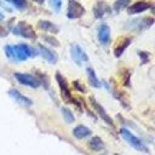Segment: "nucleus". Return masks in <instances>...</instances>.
Listing matches in <instances>:
<instances>
[{"label": "nucleus", "instance_id": "cd10ccee", "mask_svg": "<svg viewBox=\"0 0 155 155\" xmlns=\"http://www.w3.org/2000/svg\"><path fill=\"white\" fill-rule=\"evenodd\" d=\"M35 2H39V4H42L44 2V0H34Z\"/></svg>", "mask_w": 155, "mask_h": 155}, {"label": "nucleus", "instance_id": "dca6fc26", "mask_svg": "<svg viewBox=\"0 0 155 155\" xmlns=\"http://www.w3.org/2000/svg\"><path fill=\"white\" fill-rule=\"evenodd\" d=\"M91 134V130L84 125H78L74 130H73V136L78 139H84L86 137H88Z\"/></svg>", "mask_w": 155, "mask_h": 155}, {"label": "nucleus", "instance_id": "ddd939ff", "mask_svg": "<svg viewBox=\"0 0 155 155\" xmlns=\"http://www.w3.org/2000/svg\"><path fill=\"white\" fill-rule=\"evenodd\" d=\"M109 12V6L104 1H98L93 6V15L96 18H102L105 13Z\"/></svg>", "mask_w": 155, "mask_h": 155}, {"label": "nucleus", "instance_id": "9b49d317", "mask_svg": "<svg viewBox=\"0 0 155 155\" xmlns=\"http://www.w3.org/2000/svg\"><path fill=\"white\" fill-rule=\"evenodd\" d=\"M8 96L12 98V99H15L18 104H21V105H23V107H30L31 104H33V101L29 98V97H25L24 94H22L18 90H16V88H11V90H8Z\"/></svg>", "mask_w": 155, "mask_h": 155}, {"label": "nucleus", "instance_id": "393cba45", "mask_svg": "<svg viewBox=\"0 0 155 155\" xmlns=\"http://www.w3.org/2000/svg\"><path fill=\"white\" fill-rule=\"evenodd\" d=\"M138 56L142 58V64L149 62V53H148V52H143V51H140V52H138Z\"/></svg>", "mask_w": 155, "mask_h": 155}, {"label": "nucleus", "instance_id": "4468645a", "mask_svg": "<svg viewBox=\"0 0 155 155\" xmlns=\"http://www.w3.org/2000/svg\"><path fill=\"white\" fill-rule=\"evenodd\" d=\"M131 38H122L117 44H116V46H115V48H114V54H115V57H120L122 53H124V51L128 47V45L131 44Z\"/></svg>", "mask_w": 155, "mask_h": 155}, {"label": "nucleus", "instance_id": "4be33fe9", "mask_svg": "<svg viewBox=\"0 0 155 155\" xmlns=\"http://www.w3.org/2000/svg\"><path fill=\"white\" fill-rule=\"evenodd\" d=\"M6 1L10 2V4H12L18 10H23V8L27 7V1L25 0H6Z\"/></svg>", "mask_w": 155, "mask_h": 155}, {"label": "nucleus", "instance_id": "f3484780", "mask_svg": "<svg viewBox=\"0 0 155 155\" xmlns=\"http://www.w3.org/2000/svg\"><path fill=\"white\" fill-rule=\"evenodd\" d=\"M86 74H87V78H88V82L91 84L92 87H96V88L101 87V81L98 80V78H97V75H96V73H94L92 67H87L86 68Z\"/></svg>", "mask_w": 155, "mask_h": 155}, {"label": "nucleus", "instance_id": "c756f323", "mask_svg": "<svg viewBox=\"0 0 155 155\" xmlns=\"http://www.w3.org/2000/svg\"><path fill=\"white\" fill-rule=\"evenodd\" d=\"M114 155H120V154H114Z\"/></svg>", "mask_w": 155, "mask_h": 155}, {"label": "nucleus", "instance_id": "b1692460", "mask_svg": "<svg viewBox=\"0 0 155 155\" xmlns=\"http://www.w3.org/2000/svg\"><path fill=\"white\" fill-rule=\"evenodd\" d=\"M44 40L46 41V42H48L50 45H52V46H59V42L54 39V38H52V36H44Z\"/></svg>", "mask_w": 155, "mask_h": 155}, {"label": "nucleus", "instance_id": "aec40b11", "mask_svg": "<svg viewBox=\"0 0 155 155\" xmlns=\"http://www.w3.org/2000/svg\"><path fill=\"white\" fill-rule=\"evenodd\" d=\"M62 115H63L64 120H65L68 124H71V122H74V120H75V117H74L73 113H71L68 108H65V107H63V108H62Z\"/></svg>", "mask_w": 155, "mask_h": 155}, {"label": "nucleus", "instance_id": "5701e85b", "mask_svg": "<svg viewBox=\"0 0 155 155\" xmlns=\"http://www.w3.org/2000/svg\"><path fill=\"white\" fill-rule=\"evenodd\" d=\"M50 4H51L52 8H53L56 12H59V11H61V7H62V0H50Z\"/></svg>", "mask_w": 155, "mask_h": 155}, {"label": "nucleus", "instance_id": "9d476101", "mask_svg": "<svg viewBox=\"0 0 155 155\" xmlns=\"http://www.w3.org/2000/svg\"><path fill=\"white\" fill-rule=\"evenodd\" d=\"M97 36H98L99 42L103 46L109 45V42H110V28H109V25L107 23L99 24L98 30H97Z\"/></svg>", "mask_w": 155, "mask_h": 155}, {"label": "nucleus", "instance_id": "6ab92c4d", "mask_svg": "<svg viewBox=\"0 0 155 155\" xmlns=\"http://www.w3.org/2000/svg\"><path fill=\"white\" fill-rule=\"evenodd\" d=\"M130 2H131L130 0H116V1L114 2V5H113V8H114L116 12H119V11L126 8V7L130 5Z\"/></svg>", "mask_w": 155, "mask_h": 155}, {"label": "nucleus", "instance_id": "a878e982", "mask_svg": "<svg viewBox=\"0 0 155 155\" xmlns=\"http://www.w3.org/2000/svg\"><path fill=\"white\" fill-rule=\"evenodd\" d=\"M73 85H74V87H75L76 90H79V91H81V92H84V91H85V88L81 86V84H80L79 81H74V82H73Z\"/></svg>", "mask_w": 155, "mask_h": 155}, {"label": "nucleus", "instance_id": "39448f33", "mask_svg": "<svg viewBox=\"0 0 155 155\" xmlns=\"http://www.w3.org/2000/svg\"><path fill=\"white\" fill-rule=\"evenodd\" d=\"M84 13H85V8H84V6L80 2H78L76 0H69L68 1L67 17L69 19L80 18L81 16H84Z\"/></svg>", "mask_w": 155, "mask_h": 155}, {"label": "nucleus", "instance_id": "f257e3e1", "mask_svg": "<svg viewBox=\"0 0 155 155\" xmlns=\"http://www.w3.org/2000/svg\"><path fill=\"white\" fill-rule=\"evenodd\" d=\"M4 51L6 57L15 62H23L28 58L36 56V51L24 42L17 45H6L4 47Z\"/></svg>", "mask_w": 155, "mask_h": 155}, {"label": "nucleus", "instance_id": "412c9836", "mask_svg": "<svg viewBox=\"0 0 155 155\" xmlns=\"http://www.w3.org/2000/svg\"><path fill=\"white\" fill-rule=\"evenodd\" d=\"M154 23V19L151 17H148V18H142L139 21V28L140 29H147L149 27H151Z\"/></svg>", "mask_w": 155, "mask_h": 155}, {"label": "nucleus", "instance_id": "f03ea898", "mask_svg": "<svg viewBox=\"0 0 155 155\" xmlns=\"http://www.w3.org/2000/svg\"><path fill=\"white\" fill-rule=\"evenodd\" d=\"M120 134H121V137L132 147V148H134L136 150H138V151H140V153H148L149 151V149H148V147L138 138V137H136L131 131H128L127 128H120Z\"/></svg>", "mask_w": 155, "mask_h": 155}, {"label": "nucleus", "instance_id": "2eb2a0df", "mask_svg": "<svg viewBox=\"0 0 155 155\" xmlns=\"http://www.w3.org/2000/svg\"><path fill=\"white\" fill-rule=\"evenodd\" d=\"M38 27L41 29V30H44V31H48V33H52V34H56V33H58V27L54 24V23H52V22H50V21H45V19H42V21H39L38 22Z\"/></svg>", "mask_w": 155, "mask_h": 155}, {"label": "nucleus", "instance_id": "20e7f679", "mask_svg": "<svg viewBox=\"0 0 155 155\" xmlns=\"http://www.w3.org/2000/svg\"><path fill=\"white\" fill-rule=\"evenodd\" d=\"M56 80L58 82V86H59V90H61V96L62 98L65 101V102H74L75 104H78V102L71 97L70 92H69V88H68V82L65 80V78L61 74V73H56Z\"/></svg>", "mask_w": 155, "mask_h": 155}, {"label": "nucleus", "instance_id": "1a4fd4ad", "mask_svg": "<svg viewBox=\"0 0 155 155\" xmlns=\"http://www.w3.org/2000/svg\"><path fill=\"white\" fill-rule=\"evenodd\" d=\"M36 52H38L46 62H48V63H51V64H54V63L57 62V59H58L56 52H53L52 50H50L48 47H46V46H44V45H41V44H39V45L36 46Z\"/></svg>", "mask_w": 155, "mask_h": 155}, {"label": "nucleus", "instance_id": "7ed1b4c3", "mask_svg": "<svg viewBox=\"0 0 155 155\" xmlns=\"http://www.w3.org/2000/svg\"><path fill=\"white\" fill-rule=\"evenodd\" d=\"M12 33L16 34V35H19V36H23L25 39H31V40H35L36 39V33L35 30L33 29V27L25 22H19L17 23L13 28H12Z\"/></svg>", "mask_w": 155, "mask_h": 155}, {"label": "nucleus", "instance_id": "a211bd4d", "mask_svg": "<svg viewBox=\"0 0 155 155\" xmlns=\"http://www.w3.org/2000/svg\"><path fill=\"white\" fill-rule=\"evenodd\" d=\"M88 145H90V148L92 149V150H94V151H99V150H102L103 148H104V142L99 138V137H93V138H91V140L88 142Z\"/></svg>", "mask_w": 155, "mask_h": 155}, {"label": "nucleus", "instance_id": "bb28decb", "mask_svg": "<svg viewBox=\"0 0 155 155\" xmlns=\"http://www.w3.org/2000/svg\"><path fill=\"white\" fill-rule=\"evenodd\" d=\"M6 34H7V31H6V30H4V28H1V27H0V36H5Z\"/></svg>", "mask_w": 155, "mask_h": 155}, {"label": "nucleus", "instance_id": "423d86ee", "mask_svg": "<svg viewBox=\"0 0 155 155\" xmlns=\"http://www.w3.org/2000/svg\"><path fill=\"white\" fill-rule=\"evenodd\" d=\"M13 76H15V79L19 84H22L24 86H29V87H33V88H38L40 86L39 80L35 76L30 75V74H27V73H15Z\"/></svg>", "mask_w": 155, "mask_h": 155}, {"label": "nucleus", "instance_id": "0eeeda50", "mask_svg": "<svg viewBox=\"0 0 155 155\" xmlns=\"http://www.w3.org/2000/svg\"><path fill=\"white\" fill-rule=\"evenodd\" d=\"M70 54H71L73 61H74L78 65H81L84 62H87V61H88V56H87L86 52L81 48V46L78 45V44H73V45H71V47H70Z\"/></svg>", "mask_w": 155, "mask_h": 155}, {"label": "nucleus", "instance_id": "f8f14e48", "mask_svg": "<svg viewBox=\"0 0 155 155\" xmlns=\"http://www.w3.org/2000/svg\"><path fill=\"white\" fill-rule=\"evenodd\" d=\"M151 7V4L145 1V0H139L134 4H132L131 6H128V13L130 15H137V13H142L144 11H147L148 8Z\"/></svg>", "mask_w": 155, "mask_h": 155}, {"label": "nucleus", "instance_id": "c85d7f7f", "mask_svg": "<svg viewBox=\"0 0 155 155\" xmlns=\"http://www.w3.org/2000/svg\"><path fill=\"white\" fill-rule=\"evenodd\" d=\"M4 19V15H2V12H0V21H2Z\"/></svg>", "mask_w": 155, "mask_h": 155}, {"label": "nucleus", "instance_id": "6e6552de", "mask_svg": "<svg viewBox=\"0 0 155 155\" xmlns=\"http://www.w3.org/2000/svg\"><path fill=\"white\" fill-rule=\"evenodd\" d=\"M90 102H91V105L93 107V109L96 110V113H97V115L104 121V122H107L109 126H114V121H113V119L109 116V114L105 111V109L93 98V97H90Z\"/></svg>", "mask_w": 155, "mask_h": 155}]
</instances>
